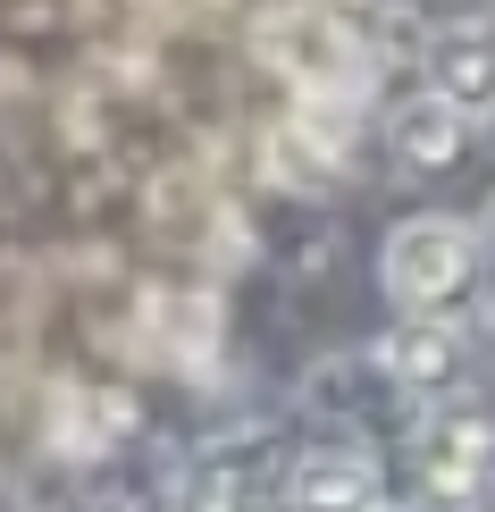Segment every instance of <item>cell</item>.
Segmentation results:
<instances>
[{
    "mask_svg": "<svg viewBox=\"0 0 495 512\" xmlns=\"http://www.w3.org/2000/svg\"><path fill=\"white\" fill-rule=\"evenodd\" d=\"M470 269H479V236H470L462 219H403L395 236H386V294H395L412 319H437V303H454V294L470 286Z\"/></svg>",
    "mask_w": 495,
    "mask_h": 512,
    "instance_id": "6da1fadb",
    "label": "cell"
},
{
    "mask_svg": "<svg viewBox=\"0 0 495 512\" xmlns=\"http://www.w3.org/2000/svg\"><path fill=\"white\" fill-rule=\"evenodd\" d=\"M261 51H269V68L294 76L303 93H353V76H361V42H353V26L328 17V9H286V17H269Z\"/></svg>",
    "mask_w": 495,
    "mask_h": 512,
    "instance_id": "7a4b0ae2",
    "label": "cell"
},
{
    "mask_svg": "<svg viewBox=\"0 0 495 512\" xmlns=\"http://www.w3.org/2000/svg\"><path fill=\"white\" fill-rule=\"evenodd\" d=\"M487 462H495V429H487V412H470V403H445V412H428V429H420V479L437 487V496H479Z\"/></svg>",
    "mask_w": 495,
    "mask_h": 512,
    "instance_id": "3957f363",
    "label": "cell"
},
{
    "mask_svg": "<svg viewBox=\"0 0 495 512\" xmlns=\"http://www.w3.org/2000/svg\"><path fill=\"white\" fill-rule=\"evenodd\" d=\"M286 504L294 512H370V504H386L378 496V462L353 454V445H311L286 471Z\"/></svg>",
    "mask_w": 495,
    "mask_h": 512,
    "instance_id": "277c9868",
    "label": "cell"
},
{
    "mask_svg": "<svg viewBox=\"0 0 495 512\" xmlns=\"http://www.w3.org/2000/svg\"><path fill=\"white\" fill-rule=\"evenodd\" d=\"M428 93H445L462 118L495 110V17H462V26H445L428 42Z\"/></svg>",
    "mask_w": 495,
    "mask_h": 512,
    "instance_id": "5b68a950",
    "label": "cell"
},
{
    "mask_svg": "<svg viewBox=\"0 0 495 512\" xmlns=\"http://www.w3.org/2000/svg\"><path fill=\"white\" fill-rule=\"evenodd\" d=\"M386 370H395V387H412V395H445L462 378V328L454 319H403L395 336H386Z\"/></svg>",
    "mask_w": 495,
    "mask_h": 512,
    "instance_id": "8992f818",
    "label": "cell"
},
{
    "mask_svg": "<svg viewBox=\"0 0 495 512\" xmlns=\"http://www.w3.org/2000/svg\"><path fill=\"white\" fill-rule=\"evenodd\" d=\"M462 135H470V118H462L445 93H412V101L395 110V160L420 168V177L454 168V160H462Z\"/></svg>",
    "mask_w": 495,
    "mask_h": 512,
    "instance_id": "52a82bcc",
    "label": "cell"
},
{
    "mask_svg": "<svg viewBox=\"0 0 495 512\" xmlns=\"http://www.w3.org/2000/svg\"><path fill=\"white\" fill-rule=\"evenodd\" d=\"M269 168H277V177H286V185H319V177H336V160L328 152H319V143L303 135V126H277V135H269Z\"/></svg>",
    "mask_w": 495,
    "mask_h": 512,
    "instance_id": "ba28073f",
    "label": "cell"
},
{
    "mask_svg": "<svg viewBox=\"0 0 495 512\" xmlns=\"http://www.w3.org/2000/svg\"><path fill=\"white\" fill-rule=\"evenodd\" d=\"M235 504H244V487H235L227 462H202V471L185 479V512H235Z\"/></svg>",
    "mask_w": 495,
    "mask_h": 512,
    "instance_id": "9c48e42d",
    "label": "cell"
},
{
    "mask_svg": "<svg viewBox=\"0 0 495 512\" xmlns=\"http://www.w3.org/2000/svg\"><path fill=\"white\" fill-rule=\"evenodd\" d=\"M93 512H143V504H118V496H110V504H93Z\"/></svg>",
    "mask_w": 495,
    "mask_h": 512,
    "instance_id": "30bf717a",
    "label": "cell"
},
{
    "mask_svg": "<svg viewBox=\"0 0 495 512\" xmlns=\"http://www.w3.org/2000/svg\"><path fill=\"white\" fill-rule=\"evenodd\" d=\"M487 244H495V202H487Z\"/></svg>",
    "mask_w": 495,
    "mask_h": 512,
    "instance_id": "8fae6325",
    "label": "cell"
},
{
    "mask_svg": "<svg viewBox=\"0 0 495 512\" xmlns=\"http://www.w3.org/2000/svg\"><path fill=\"white\" fill-rule=\"evenodd\" d=\"M370 512H403V504H370Z\"/></svg>",
    "mask_w": 495,
    "mask_h": 512,
    "instance_id": "7c38bea8",
    "label": "cell"
}]
</instances>
